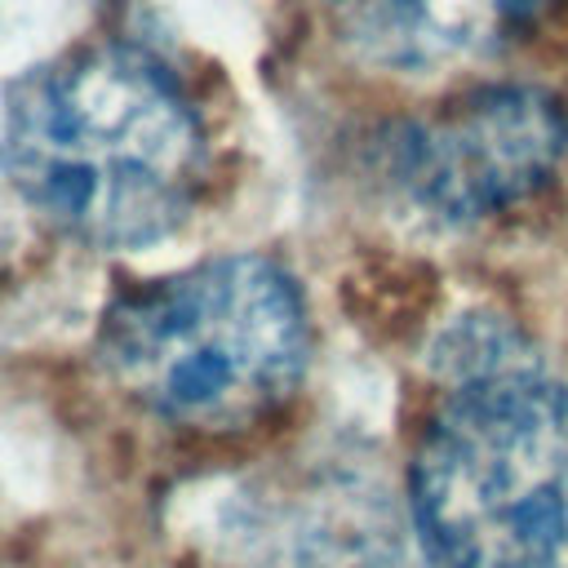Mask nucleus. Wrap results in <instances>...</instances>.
I'll return each mask as SVG.
<instances>
[{"instance_id": "7ed1b4c3", "label": "nucleus", "mask_w": 568, "mask_h": 568, "mask_svg": "<svg viewBox=\"0 0 568 568\" xmlns=\"http://www.w3.org/2000/svg\"><path fill=\"white\" fill-rule=\"evenodd\" d=\"M435 568H568V382L537 359L457 382L413 462Z\"/></svg>"}, {"instance_id": "f03ea898", "label": "nucleus", "mask_w": 568, "mask_h": 568, "mask_svg": "<svg viewBox=\"0 0 568 568\" xmlns=\"http://www.w3.org/2000/svg\"><path fill=\"white\" fill-rule=\"evenodd\" d=\"M98 355L146 413L191 430H235L297 390L311 324L288 271L226 253L120 297Z\"/></svg>"}, {"instance_id": "20e7f679", "label": "nucleus", "mask_w": 568, "mask_h": 568, "mask_svg": "<svg viewBox=\"0 0 568 568\" xmlns=\"http://www.w3.org/2000/svg\"><path fill=\"white\" fill-rule=\"evenodd\" d=\"M568 151L564 106L532 84H493L408 120L386 142V178L439 226L484 222L550 182Z\"/></svg>"}, {"instance_id": "39448f33", "label": "nucleus", "mask_w": 568, "mask_h": 568, "mask_svg": "<svg viewBox=\"0 0 568 568\" xmlns=\"http://www.w3.org/2000/svg\"><path fill=\"white\" fill-rule=\"evenodd\" d=\"M328 9L364 62L426 75L493 53L532 22L541 0H328Z\"/></svg>"}, {"instance_id": "f257e3e1", "label": "nucleus", "mask_w": 568, "mask_h": 568, "mask_svg": "<svg viewBox=\"0 0 568 568\" xmlns=\"http://www.w3.org/2000/svg\"><path fill=\"white\" fill-rule=\"evenodd\" d=\"M0 164L62 235L138 248L186 222L204 182V129L164 62L129 44H89L9 89Z\"/></svg>"}]
</instances>
